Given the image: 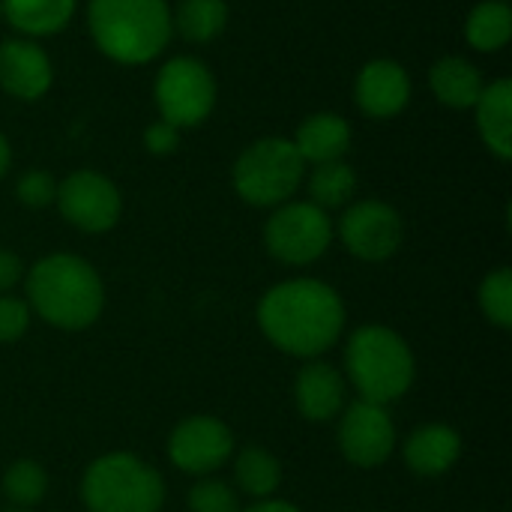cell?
Returning a JSON list of instances; mask_svg holds the SVG:
<instances>
[{
    "label": "cell",
    "mask_w": 512,
    "mask_h": 512,
    "mask_svg": "<svg viewBox=\"0 0 512 512\" xmlns=\"http://www.w3.org/2000/svg\"><path fill=\"white\" fill-rule=\"evenodd\" d=\"M27 306H33V312L51 327L84 330L99 318L105 288L99 273L84 258L54 252L36 261L27 273Z\"/></svg>",
    "instance_id": "obj_3"
},
{
    "label": "cell",
    "mask_w": 512,
    "mask_h": 512,
    "mask_svg": "<svg viewBox=\"0 0 512 512\" xmlns=\"http://www.w3.org/2000/svg\"><path fill=\"white\" fill-rule=\"evenodd\" d=\"M0 21H3V9H0Z\"/></svg>",
    "instance_id": "obj_34"
},
{
    "label": "cell",
    "mask_w": 512,
    "mask_h": 512,
    "mask_svg": "<svg viewBox=\"0 0 512 512\" xmlns=\"http://www.w3.org/2000/svg\"><path fill=\"white\" fill-rule=\"evenodd\" d=\"M30 306L18 297H0V342H15L27 333Z\"/></svg>",
    "instance_id": "obj_29"
},
{
    "label": "cell",
    "mask_w": 512,
    "mask_h": 512,
    "mask_svg": "<svg viewBox=\"0 0 512 512\" xmlns=\"http://www.w3.org/2000/svg\"><path fill=\"white\" fill-rule=\"evenodd\" d=\"M84 21L93 48L117 66H147L174 39L171 0H87Z\"/></svg>",
    "instance_id": "obj_2"
},
{
    "label": "cell",
    "mask_w": 512,
    "mask_h": 512,
    "mask_svg": "<svg viewBox=\"0 0 512 512\" xmlns=\"http://www.w3.org/2000/svg\"><path fill=\"white\" fill-rule=\"evenodd\" d=\"M231 18L228 0H177L171 6L174 36L189 45H210L216 42Z\"/></svg>",
    "instance_id": "obj_21"
},
{
    "label": "cell",
    "mask_w": 512,
    "mask_h": 512,
    "mask_svg": "<svg viewBox=\"0 0 512 512\" xmlns=\"http://www.w3.org/2000/svg\"><path fill=\"white\" fill-rule=\"evenodd\" d=\"M141 144L150 156H171L177 147H180V129L165 123V120H153L144 126V135H141Z\"/></svg>",
    "instance_id": "obj_30"
},
{
    "label": "cell",
    "mask_w": 512,
    "mask_h": 512,
    "mask_svg": "<svg viewBox=\"0 0 512 512\" xmlns=\"http://www.w3.org/2000/svg\"><path fill=\"white\" fill-rule=\"evenodd\" d=\"M291 141L306 165H321L348 156L354 144V126L339 111H312L300 120Z\"/></svg>",
    "instance_id": "obj_15"
},
{
    "label": "cell",
    "mask_w": 512,
    "mask_h": 512,
    "mask_svg": "<svg viewBox=\"0 0 512 512\" xmlns=\"http://www.w3.org/2000/svg\"><path fill=\"white\" fill-rule=\"evenodd\" d=\"M297 408L312 423H327L339 417L345 405V381L342 375L327 363H309L294 384Z\"/></svg>",
    "instance_id": "obj_19"
},
{
    "label": "cell",
    "mask_w": 512,
    "mask_h": 512,
    "mask_svg": "<svg viewBox=\"0 0 512 512\" xmlns=\"http://www.w3.org/2000/svg\"><path fill=\"white\" fill-rule=\"evenodd\" d=\"M474 111V126L483 141V147L501 159H512V81L510 78H495L486 81Z\"/></svg>",
    "instance_id": "obj_17"
},
{
    "label": "cell",
    "mask_w": 512,
    "mask_h": 512,
    "mask_svg": "<svg viewBox=\"0 0 512 512\" xmlns=\"http://www.w3.org/2000/svg\"><path fill=\"white\" fill-rule=\"evenodd\" d=\"M396 447V426L384 405L354 402L339 423V450L357 468H378Z\"/></svg>",
    "instance_id": "obj_13"
},
{
    "label": "cell",
    "mask_w": 512,
    "mask_h": 512,
    "mask_svg": "<svg viewBox=\"0 0 512 512\" xmlns=\"http://www.w3.org/2000/svg\"><path fill=\"white\" fill-rule=\"evenodd\" d=\"M237 486L252 498H270L282 483V465L273 453L261 447H246L234 465Z\"/></svg>",
    "instance_id": "obj_24"
},
{
    "label": "cell",
    "mask_w": 512,
    "mask_h": 512,
    "mask_svg": "<svg viewBox=\"0 0 512 512\" xmlns=\"http://www.w3.org/2000/svg\"><path fill=\"white\" fill-rule=\"evenodd\" d=\"M258 324L279 351L291 357H318L339 342L345 306L330 285L318 279H291L261 297Z\"/></svg>",
    "instance_id": "obj_1"
},
{
    "label": "cell",
    "mask_w": 512,
    "mask_h": 512,
    "mask_svg": "<svg viewBox=\"0 0 512 512\" xmlns=\"http://www.w3.org/2000/svg\"><path fill=\"white\" fill-rule=\"evenodd\" d=\"M414 96V78L402 60L372 57L354 75V105L375 123L396 120L405 114Z\"/></svg>",
    "instance_id": "obj_11"
},
{
    "label": "cell",
    "mask_w": 512,
    "mask_h": 512,
    "mask_svg": "<svg viewBox=\"0 0 512 512\" xmlns=\"http://www.w3.org/2000/svg\"><path fill=\"white\" fill-rule=\"evenodd\" d=\"M306 192L309 201L321 210H339L348 207L357 195V171L345 159L321 162L306 168Z\"/></svg>",
    "instance_id": "obj_23"
},
{
    "label": "cell",
    "mask_w": 512,
    "mask_h": 512,
    "mask_svg": "<svg viewBox=\"0 0 512 512\" xmlns=\"http://www.w3.org/2000/svg\"><path fill=\"white\" fill-rule=\"evenodd\" d=\"M336 231L330 213L315 207L312 201H285L273 207L264 225V246L270 258L288 267L315 264L333 243Z\"/></svg>",
    "instance_id": "obj_8"
},
{
    "label": "cell",
    "mask_w": 512,
    "mask_h": 512,
    "mask_svg": "<svg viewBox=\"0 0 512 512\" xmlns=\"http://www.w3.org/2000/svg\"><path fill=\"white\" fill-rule=\"evenodd\" d=\"M333 231L339 234L342 246L354 258L369 264H381L393 258L405 240V222L399 210L378 198L348 204L339 225H333Z\"/></svg>",
    "instance_id": "obj_10"
},
{
    "label": "cell",
    "mask_w": 512,
    "mask_h": 512,
    "mask_svg": "<svg viewBox=\"0 0 512 512\" xmlns=\"http://www.w3.org/2000/svg\"><path fill=\"white\" fill-rule=\"evenodd\" d=\"M153 102L159 111V120L183 129L204 126L219 102V81L195 54H174L168 57L153 78Z\"/></svg>",
    "instance_id": "obj_7"
},
{
    "label": "cell",
    "mask_w": 512,
    "mask_h": 512,
    "mask_svg": "<svg viewBox=\"0 0 512 512\" xmlns=\"http://www.w3.org/2000/svg\"><path fill=\"white\" fill-rule=\"evenodd\" d=\"M81 498L90 512H159L165 486L162 477L138 456L111 453L87 468Z\"/></svg>",
    "instance_id": "obj_6"
},
{
    "label": "cell",
    "mask_w": 512,
    "mask_h": 512,
    "mask_svg": "<svg viewBox=\"0 0 512 512\" xmlns=\"http://www.w3.org/2000/svg\"><path fill=\"white\" fill-rule=\"evenodd\" d=\"M21 273H24L21 258L9 249H0V294H6L21 279Z\"/></svg>",
    "instance_id": "obj_31"
},
{
    "label": "cell",
    "mask_w": 512,
    "mask_h": 512,
    "mask_svg": "<svg viewBox=\"0 0 512 512\" xmlns=\"http://www.w3.org/2000/svg\"><path fill=\"white\" fill-rule=\"evenodd\" d=\"M462 456V438L456 429L432 423L417 429L405 444V462L420 477H441L447 474L456 459Z\"/></svg>",
    "instance_id": "obj_20"
},
{
    "label": "cell",
    "mask_w": 512,
    "mask_h": 512,
    "mask_svg": "<svg viewBox=\"0 0 512 512\" xmlns=\"http://www.w3.org/2000/svg\"><path fill=\"white\" fill-rule=\"evenodd\" d=\"M15 198L27 210H45L57 198V177L45 168H30L15 180Z\"/></svg>",
    "instance_id": "obj_27"
},
{
    "label": "cell",
    "mask_w": 512,
    "mask_h": 512,
    "mask_svg": "<svg viewBox=\"0 0 512 512\" xmlns=\"http://www.w3.org/2000/svg\"><path fill=\"white\" fill-rule=\"evenodd\" d=\"M54 87V60L27 36L0 39V90L15 102H39Z\"/></svg>",
    "instance_id": "obj_12"
},
{
    "label": "cell",
    "mask_w": 512,
    "mask_h": 512,
    "mask_svg": "<svg viewBox=\"0 0 512 512\" xmlns=\"http://www.w3.org/2000/svg\"><path fill=\"white\" fill-rule=\"evenodd\" d=\"M246 512H300L294 504H288V501H261V504H255V507H249Z\"/></svg>",
    "instance_id": "obj_32"
},
{
    "label": "cell",
    "mask_w": 512,
    "mask_h": 512,
    "mask_svg": "<svg viewBox=\"0 0 512 512\" xmlns=\"http://www.w3.org/2000/svg\"><path fill=\"white\" fill-rule=\"evenodd\" d=\"M45 489H48V477L42 471V465L30 462V459H21L15 462L6 474H3V495L18 504V507H33L45 498Z\"/></svg>",
    "instance_id": "obj_25"
},
{
    "label": "cell",
    "mask_w": 512,
    "mask_h": 512,
    "mask_svg": "<svg viewBox=\"0 0 512 512\" xmlns=\"http://www.w3.org/2000/svg\"><path fill=\"white\" fill-rule=\"evenodd\" d=\"M512 39L510 0H480L465 18V42L477 54H501Z\"/></svg>",
    "instance_id": "obj_22"
},
{
    "label": "cell",
    "mask_w": 512,
    "mask_h": 512,
    "mask_svg": "<svg viewBox=\"0 0 512 512\" xmlns=\"http://www.w3.org/2000/svg\"><path fill=\"white\" fill-rule=\"evenodd\" d=\"M60 216L84 231V234H105L120 222L123 213V195L111 177L93 168H78L66 174L57 183V198H54Z\"/></svg>",
    "instance_id": "obj_9"
},
{
    "label": "cell",
    "mask_w": 512,
    "mask_h": 512,
    "mask_svg": "<svg viewBox=\"0 0 512 512\" xmlns=\"http://www.w3.org/2000/svg\"><path fill=\"white\" fill-rule=\"evenodd\" d=\"M345 366L363 402H396L414 384V354L390 327H360L348 339Z\"/></svg>",
    "instance_id": "obj_4"
},
{
    "label": "cell",
    "mask_w": 512,
    "mask_h": 512,
    "mask_svg": "<svg viewBox=\"0 0 512 512\" xmlns=\"http://www.w3.org/2000/svg\"><path fill=\"white\" fill-rule=\"evenodd\" d=\"M486 87L483 69L465 54H444L429 66V93L450 111H471Z\"/></svg>",
    "instance_id": "obj_16"
},
{
    "label": "cell",
    "mask_w": 512,
    "mask_h": 512,
    "mask_svg": "<svg viewBox=\"0 0 512 512\" xmlns=\"http://www.w3.org/2000/svg\"><path fill=\"white\" fill-rule=\"evenodd\" d=\"M81 0H0L3 21L27 39H48L63 33L75 15Z\"/></svg>",
    "instance_id": "obj_18"
},
{
    "label": "cell",
    "mask_w": 512,
    "mask_h": 512,
    "mask_svg": "<svg viewBox=\"0 0 512 512\" xmlns=\"http://www.w3.org/2000/svg\"><path fill=\"white\" fill-rule=\"evenodd\" d=\"M189 510L192 512H240V501H237V495H234L225 483L207 480V483H198V486L189 492Z\"/></svg>",
    "instance_id": "obj_28"
},
{
    "label": "cell",
    "mask_w": 512,
    "mask_h": 512,
    "mask_svg": "<svg viewBox=\"0 0 512 512\" xmlns=\"http://www.w3.org/2000/svg\"><path fill=\"white\" fill-rule=\"evenodd\" d=\"M306 162L297 153L294 141L285 135L255 138L240 150L231 168V183L240 201L249 207L273 210L297 195L306 180Z\"/></svg>",
    "instance_id": "obj_5"
},
{
    "label": "cell",
    "mask_w": 512,
    "mask_h": 512,
    "mask_svg": "<svg viewBox=\"0 0 512 512\" xmlns=\"http://www.w3.org/2000/svg\"><path fill=\"white\" fill-rule=\"evenodd\" d=\"M480 309L483 315L501 327H512V270L510 267H498L495 273H489L480 285Z\"/></svg>",
    "instance_id": "obj_26"
},
{
    "label": "cell",
    "mask_w": 512,
    "mask_h": 512,
    "mask_svg": "<svg viewBox=\"0 0 512 512\" xmlns=\"http://www.w3.org/2000/svg\"><path fill=\"white\" fill-rule=\"evenodd\" d=\"M234 450L231 429L216 417H189L183 420L168 441L171 462L186 474H210L225 465Z\"/></svg>",
    "instance_id": "obj_14"
},
{
    "label": "cell",
    "mask_w": 512,
    "mask_h": 512,
    "mask_svg": "<svg viewBox=\"0 0 512 512\" xmlns=\"http://www.w3.org/2000/svg\"><path fill=\"white\" fill-rule=\"evenodd\" d=\"M9 165H12V144H9V138L0 132V180L9 174Z\"/></svg>",
    "instance_id": "obj_33"
}]
</instances>
